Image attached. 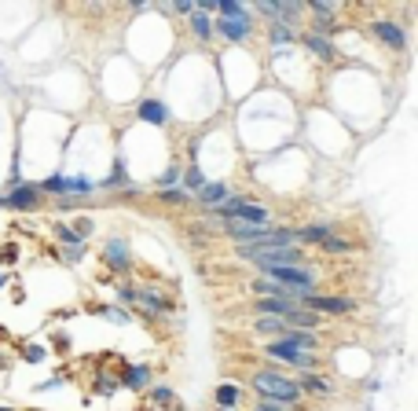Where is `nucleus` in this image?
<instances>
[{
  "label": "nucleus",
  "instance_id": "1",
  "mask_svg": "<svg viewBox=\"0 0 418 411\" xmlns=\"http://www.w3.org/2000/svg\"><path fill=\"white\" fill-rule=\"evenodd\" d=\"M253 389L261 393L268 404H294L297 397H301V386L290 382V378H283V375H275V371H261V375H253Z\"/></svg>",
  "mask_w": 418,
  "mask_h": 411
},
{
  "label": "nucleus",
  "instance_id": "2",
  "mask_svg": "<svg viewBox=\"0 0 418 411\" xmlns=\"http://www.w3.org/2000/svg\"><path fill=\"white\" fill-rule=\"evenodd\" d=\"M213 213L224 217V220H242V224H264L268 220V209L253 206L250 198H228V202H220Z\"/></svg>",
  "mask_w": 418,
  "mask_h": 411
},
{
  "label": "nucleus",
  "instance_id": "3",
  "mask_svg": "<svg viewBox=\"0 0 418 411\" xmlns=\"http://www.w3.org/2000/svg\"><path fill=\"white\" fill-rule=\"evenodd\" d=\"M301 309L308 312H327V316H349V312H356V301H349V298H323V294H308V298H301Z\"/></svg>",
  "mask_w": 418,
  "mask_h": 411
},
{
  "label": "nucleus",
  "instance_id": "4",
  "mask_svg": "<svg viewBox=\"0 0 418 411\" xmlns=\"http://www.w3.org/2000/svg\"><path fill=\"white\" fill-rule=\"evenodd\" d=\"M268 356H275V360H283V364H294V367H301V371L308 375L316 367V356L312 353H301V349H294V345H286V342H268Z\"/></svg>",
  "mask_w": 418,
  "mask_h": 411
},
{
  "label": "nucleus",
  "instance_id": "5",
  "mask_svg": "<svg viewBox=\"0 0 418 411\" xmlns=\"http://www.w3.org/2000/svg\"><path fill=\"white\" fill-rule=\"evenodd\" d=\"M297 309H301V301H286V298H261L257 301V312L261 316H283V320H290Z\"/></svg>",
  "mask_w": 418,
  "mask_h": 411
},
{
  "label": "nucleus",
  "instance_id": "6",
  "mask_svg": "<svg viewBox=\"0 0 418 411\" xmlns=\"http://www.w3.org/2000/svg\"><path fill=\"white\" fill-rule=\"evenodd\" d=\"M103 257H106V265H111L114 272H125L128 265H132V261H128V246H125V239H111V242H106Z\"/></svg>",
  "mask_w": 418,
  "mask_h": 411
},
{
  "label": "nucleus",
  "instance_id": "7",
  "mask_svg": "<svg viewBox=\"0 0 418 411\" xmlns=\"http://www.w3.org/2000/svg\"><path fill=\"white\" fill-rule=\"evenodd\" d=\"M374 34H378L385 45H393L396 51H404L407 48V37H404V30L396 26V23H389V19H378V23H374Z\"/></svg>",
  "mask_w": 418,
  "mask_h": 411
},
{
  "label": "nucleus",
  "instance_id": "8",
  "mask_svg": "<svg viewBox=\"0 0 418 411\" xmlns=\"http://www.w3.org/2000/svg\"><path fill=\"white\" fill-rule=\"evenodd\" d=\"M213 30L224 34L228 40H242V37H250V15H242V19H220Z\"/></svg>",
  "mask_w": 418,
  "mask_h": 411
},
{
  "label": "nucleus",
  "instance_id": "9",
  "mask_svg": "<svg viewBox=\"0 0 418 411\" xmlns=\"http://www.w3.org/2000/svg\"><path fill=\"white\" fill-rule=\"evenodd\" d=\"M279 342L294 345V349H301V353H312L316 349V334L312 331H294V327H286V331L279 334Z\"/></svg>",
  "mask_w": 418,
  "mask_h": 411
},
{
  "label": "nucleus",
  "instance_id": "10",
  "mask_svg": "<svg viewBox=\"0 0 418 411\" xmlns=\"http://www.w3.org/2000/svg\"><path fill=\"white\" fill-rule=\"evenodd\" d=\"M37 198H40L37 187H15V191L8 195L4 206H12V209H30V206H37Z\"/></svg>",
  "mask_w": 418,
  "mask_h": 411
},
{
  "label": "nucleus",
  "instance_id": "11",
  "mask_svg": "<svg viewBox=\"0 0 418 411\" xmlns=\"http://www.w3.org/2000/svg\"><path fill=\"white\" fill-rule=\"evenodd\" d=\"M198 198H202V206L217 209L224 198H228V187H224V184H202V187H198Z\"/></svg>",
  "mask_w": 418,
  "mask_h": 411
},
{
  "label": "nucleus",
  "instance_id": "12",
  "mask_svg": "<svg viewBox=\"0 0 418 411\" xmlns=\"http://www.w3.org/2000/svg\"><path fill=\"white\" fill-rule=\"evenodd\" d=\"M139 118H143V121H151V125H165L169 110H165V103H158V99H147L143 107H139Z\"/></svg>",
  "mask_w": 418,
  "mask_h": 411
},
{
  "label": "nucleus",
  "instance_id": "13",
  "mask_svg": "<svg viewBox=\"0 0 418 411\" xmlns=\"http://www.w3.org/2000/svg\"><path fill=\"white\" fill-rule=\"evenodd\" d=\"M330 235H334V231H330L327 224H312V228H301V231H297V242H319V246H323Z\"/></svg>",
  "mask_w": 418,
  "mask_h": 411
},
{
  "label": "nucleus",
  "instance_id": "14",
  "mask_svg": "<svg viewBox=\"0 0 418 411\" xmlns=\"http://www.w3.org/2000/svg\"><path fill=\"white\" fill-rule=\"evenodd\" d=\"M147 378H151V367H132V371H125V375H121V386L139 389V386H147Z\"/></svg>",
  "mask_w": 418,
  "mask_h": 411
},
{
  "label": "nucleus",
  "instance_id": "15",
  "mask_svg": "<svg viewBox=\"0 0 418 411\" xmlns=\"http://www.w3.org/2000/svg\"><path fill=\"white\" fill-rule=\"evenodd\" d=\"M239 400H242V389H235V386H220V389H217V404H220L224 411H231Z\"/></svg>",
  "mask_w": 418,
  "mask_h": 411
},
{
  "label": "nucleus",
  "instance_id": "16",
  "mask_svg": "<svg viewBox=\"0 0 418 411\" xmlns=\"http://www.w3.org/2000/svg\"><path fill=\"white\" fill-rule=\"evenodd\" d=\"M136 298H139V301H143V305H147V309H154V312H169V309H173V305H169V301L162 298V294H151V290H143V294H136Z\"/></svg>",
  "mask_w": 418,
  "mask_h": 411
},
{
  "label": "nucleus",
  "instance_id": "17",
  "mask_svg": "<svg viewBox=\"0 0 418 411\" xmlns=\"http://www.w3.org/2000/svg\"><path fill=\"white\" fill-rule=\"evenodd\" d=\"M301 386H305V389H312V393H330V382H323V378H319L316 371H308V375L301 378Z\"/></svg>",
  "mask_w": 418,
  "mask_h": 411
},
{
  "label": "nucleus",
  "instance_id": "18",
  "mask_svg": "<svg viewBox=\"0 0 418 411\" xmlns=\"http://www.w3.org/2000/svg\"><path fill=\"white\" fill-rule=\"evenodd\" d=\"M162 202L180 206V202H187V191H184V187H165V191H162Z\"/></svg>",
  "mask_w": 418,
  "mask_h": 411
},
{
  "label": "nucleus",
  "instance_id": "19",
  "mask_svg": "<svg viewBox=\"0 0 418 411\" xmlns=\"http://www.w3.org/2000/svg\"><path fill=\"white\" fill-rule=\"evenodd\" d=\"M257 331H261V334H283L286 323L283 320H257Z\"/></svg>",
  "mask_w": 418,
  "mask_h": 411
},
{
  "label": "nucleus",
  "instance_id": "20",
  "mask_svg": "<svg viewBox=\"0 0 418 411\" xmlns=\"http://www.w3.org/2000/svg\"><path fill=\"white\" fill-rule=\"evenodd\" d=\"M308 48H316V51H319V59H334V48H330L323 37H308Z\"/></svg>",
  "mask_w": 418,
  "mask_h": 411
},
{
  "label": "nucleus",
  "instance_id": "21",
  "mask_svg": "<svg viewBox=\"0 0 418 411\" xmlns=\"http://www.w3.org/2000/svg\"><path fill=\"white\" fill-rule=\"evenodd\" d=\"M323 250H327V254H349V250H352V246H349V242H345V239H334V235H330V239L323 242Z\"/></svg>",
  "mask_w": 418,
  "mask_h": 411
},
{
  "label": "nucleus",
  "instance_id": "22",
  "mask_svg": "<svg viewBox=\"0 0 418 411\" xmlns=\"http://www.w3.org/2000/svg\"><path fill=\"white\" fill-rule=\"evenodd\" d=\"M191 26H195V34H198V37H213V26H209V19H206V15H195V23H191Z\"/></svg>",
  "mask_w": 418,
  "mask_h": 411
},
{
  "label": "nucleus",
  "instance_id": "23",
  "mask_svg": "<svg viewBox=\"0 0 418 411\" xmlns=\"http://www.w3.org/2000/svg\"><path fill=\"white\" fill-rule=\"evenodd\" d=\"M312 12H316L319 19H327V15L334 19V12H338V4H327V0H319V4H312Z\"/></svg>",
  "mask_w": 418,
  "mask_h": 411
},
{
  "label": "nucleus",
  "instance_id": "24",
  "mask_svg": "<svg viewBox=\"0 0 418 411\" xmlns=\"http://www.w3.org/2000/svg\"><path fill=\"white\" fill-rule=\"evenodd\" d=\"M67 191H92V184L81 180V176H67Z\"/></svg>",
  "mask_w": 418,
  "mask_h": 411
},
{
  "label": "nucleus",
  "instance_id": "25",
  "mask_svg": "<svg viewBox=\"0 0 418 411\" xmlns=\"http://www.w3.org/2000/svg\"><path fill=\"white\" fill-rule=\"evenodd\" d=\"M334 19H316V37H323V34H334Z\"/></svg>",
  "mask_w": 418,
  "mask_h": 411
},
{
  "label": "nucleus",
  "instance_id": "26",
  "mask_svg": "<svg viewBox=\"0 0 418 411\" xmlns=\"http://www.w3.org/2000/svg\"><path fill=\"white\" fill-rule=\"evenodd\" d=\"M184 180H187V187H202V184H206V176H202V169H187ZM187 187H184V191H187Z\"/></svg>",
  "mask_w": 418,
  "mask_h": 411
},
{
  "label": "nucleus",
  "instance_id": "27",
  "mask_svg": "<svg viewBox=\"0 0 418 411\" xmlns=\"http://www.w3.org/2000/svg\"><path fill=\"white\" fill-rule=\"evenodd\" d=\"M176 180H180V169H165V173H162V180H158V187L165 191V187H173Z\"/></svg>",
  "mask_w": 418,
  "mask_h": 411
},
{
  "label": "nucleus",
  "instance_id": "28",
  "mask_svg": "<svg viewBox=\"0 0 418 411\" xmlns=\"http://www.w3.org/2000/svg\"><path fill=\"white\" fill-rule=\"evenodd\" d=\"M136 287H128V283H121V287H117V301H136Z\"/></svg>",
  "mask_w": 418,
  "mask_h": 411
},
{
  "label": "nucleus",
  "instance_id": "29",
  "mask_svg": "<svg viewBox=\"0 0 418 411\" xmlns=\"http://www.w3.org/2000/svg\"><path fill=\"white\" fill-rule=\"evenodd\" d=\"M45 191H67V176H51V180H45Z\"/></svg>",
  "mask_w": 418,
  "mask_h": 411
},
{
  "label": "nucleus",
  "instance_id": "30",
  "mask_svg": "<svg viewBox=\"0 0 418 411\" xmlns=\"http://www.w3.org/2000/svg\"><path fill=\"white\" fill-rule=\"evenodd\" d=\"M290 37H294V34H290L286 26H275V30H272V40H275V45H286Z\"/></svg>",
  "mask_w": 418,
  "mask_h": 411
},
{
  "label": "nucleus",
  "instance_id": "31",
  "mask_svg": "<svg viewBox=\"0 0 418 411\" xmlns=\"http://www.w3.org/2000/svg\"><path fill=\"white\" fill-rule=\"evenodd\" d=\"M59 239H62V242H70V246H78V242H81L73 228H59Z\"/></svg>",
  "mask_w": 418,
  "mask_h": 411
},
{
  "label": "nucleus",
  "instance_id": "32",
  "mask_svg": "<svg viewBox=\"0 0 418 411\" xmlns=\"http://www.w3.org/2000/svg\"><path fill=\"white\" fill-rule=\"evenodd\" d=\"M103 316H111L114 323H128V312H117V309H100Z\"/></svg>",
  "mask_w": 418,
  "mask_h": 411
},
{
  "label": "nucleus",
  "instance_id": "33",
  "mask_svg": "<svg viewBox=\"0 0 418 411\" xmlns=\"http://www.w3.org/2000/svg\"><path fill=\"white\" fill-rule=\"evenodd\" d=\"M26 360H45V349H40V345H30V349H26Z\"/></svg>",
  "mask_w": 418,
  "mask_h": 411
},
{
  "label": "nucleus",
  "instance_id": "34",
  "mask_svg": "<svg viewBox=\"0 0 418 411\" xmlns=\"http://www.w3.org/2000/svg\"><path fill=\"white\" fill-rule=\"evenodd\" d=\"M154 400L158 404H173V393H169V389H154Z\"/></svg>",
  "mask_w": 418,
  "mask_h": 411
},
{
  "label": "nucleus",
  "instance_id": "35",
  "mask_svg": "<svg viewBox=\"0 0 418 411\" xmlns=\"http://www.w3.org/2000/svg\"><path fill=\"white\" fill-rule=\"evenodd\" d=\"M173 12H180V15H191V12H195V4H187V0H180V4H173Z\"/></svg>",
  "mask_w": 418,
  "mask_h": 411
},
{
  "label": "nucleus",
  "instance_id": "36",
  "mask_svg": "<svg viewBox=\"0 0 418 411\" xmlns=\"http://www.w3.org/2000/svg\"><path fill=\"white\" fill-rule=\"evenodd\" d=\"M253 411H283V408H279V404H268V400H261V404H257Z\"/></svg>",
  "mask_w": 418,
  "mask_h": 411
},
{
  "label": "nucleus",
  "instance_id": "37",
  "mask_svg": "<svg viewBox=\"0 0 418 411\" xmlns=\"http://www.w3.org/2000/svg\"><path fill=\"white\" fill-rule=\"evenodd\" d=\"M0 411H12V408H0Z\"/></svg>",
  "mask_w": 418,
  "mask_h": 411
},
{
  "label": "nucleus",
  "instance_id": "38",
  "mask_svg": "<svg viewBox=\"0 0 418 411\" xmlns=\"http://www.w3.org/2000/svg\"><path fill=\"white\" fill-rule=\"evenodd\" d=\"M0 287H4V279H0Z\"/></svg>",
  "mask_w": 418,
  "mask_h": 411
},
{
  "label": "nucleus",
  "instance_id": "39",
  "mask_svg": "<svg viewBox=\"0 0 418 411\" xmlns=\"http://www.w3.org/2000/svg\"><path fill=\"white\" fill-rule=\"evenodd\" d=\"M220 411H224V408H220Z\"/></svg>",
  "mask_w": 418,
  "mask_h": 411
}]
</instances>
